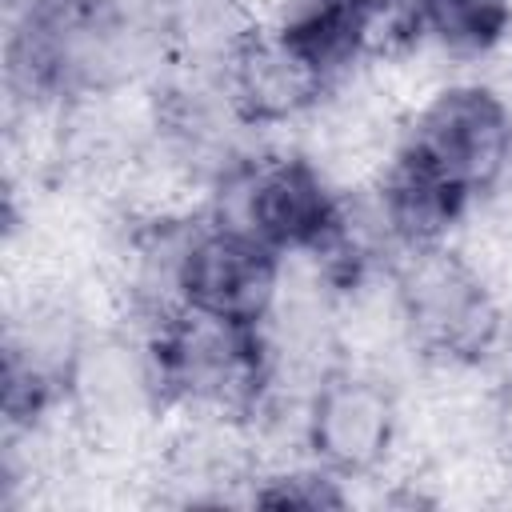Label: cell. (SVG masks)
<instances>
[{
	"instance_id": "cell-1",
	"label": "cell",
	"mask_w": 512,
	"mask_h": 512,
	"mask_svg": "<svg viewBox=\"0 0 512 512\" xmlns=\"http://www.w3.org/2000/svg\"><path fill=\"white\" fill-rule=\"evenodd\" d=\"M508 148H512V116L504 100L492 96L488 88L460 84L440 92L420 112L404 156L468 200L504 172Z\"/></svg>"
},
{
	"instance_id": "cell-9",
	"label": "cell",
	"mask_w": 512,
	"mask_h": 512,
	"mask_svg": "<svg viewBox=\"0 0 512 512\" xmlns=\"http://www.w3.org/2000/svg\"><path fill=\"white\" fill-rule=\"evenodd\" d=\"M416 16L452 48H488L512 20V0H416Z\"/></svg>"
},
{
	"instance_id": "cell-7",
	"label": "cell",
	"mask_w": 512,
	"mask_h": 512,
	"mask_svg": "<svg viewBox=\"0 0 512 512\" xmlns=\"http://www.w3.org/2000/svg\"><path fill=\"white\" fill-rule=\"evenodd\" d=\"M384 16L372 0H308L280 36L324 76L348 68L368 44L372 20Z\"/></svg>"
},
{
	"instance_id": "cell-3",
	"label": "cell",
	"mask_w": 512,
	"mask_h": 512,
	"mask_svg": "<svg viewBox=\"0 0 512 512\" xmlns=\"http://www.w3.org/2000/svg\"><path fill=\"white\" fill-rule=\"evenodd\" d=\"M280 260L268 240L240 228H212L196 236L176 268V288L188 308L256 328L276 296Z\"/></svg>"
},
{
	"instance_id": "cell-8",
	"label": "cell",
	"mask_w": 512,
	"mask_h": 512,
	"mask_svg": "<svg viewBox=\"0 0 512 512\" xmlns=\"http://www.w3.org/2000/svg\"><path fill=\"white\" fill-rule=\"evenodd\" d=\"M460 208H464L460 192H452L444 180H436L400 152V160L384 180V220L404 244L432 248L440 232L460 216Z\"/></svg>"
},
{
	"instance_id": "cell-6",
	"label": "cell",
	"mask_w": 512,
	"mask_h": 512,
	"mask_svg": "<svg viewBox=\"0 0 512 512\" xmlns=\"http://www.w3.org/2000/svg\"><path fill=\"white\" fill-rule=\"evenodd\" d=\"M324 72L312 68L284 36H248L232 52V92L248 120H288L316 104Z\"/></svg>"
},
{
	"instance_id": "cell-5",
	"label": "cell",
	"mask_w": 512,
	"mask_h": 512,
	"mask_svg": "<svg viewBox=\"0 0 512 512\" xmlns=\"http://www.w3.org/2000/svg\"><path fill=\"white\" fill-rule=\"evenodd\" d=\"M248 232L280 248H324L340 236V208L308 160H276L248 192Z\"/></svg>"
},
{
	"instance_id": "cell-4",
	"label": "cell",
	"mask_w": 512,
	"mask_h": 512,
	"mask_svg": "<svg viewBox=\"0 0 512 512\" xmlns=\"http://www.w3.org/2000/svg\"><path fill=\"white\" fill-rule=\"evenodd\" d=\"M308 440L336 472H368L392 444V400L376 380L332 372L312 400Z\"/></svg>"
},
{
	"instance_id": "cell-2",
	"label": "cell",
	"mask_w": 512,
	"mask_h": 512,
	"mask_svg": "<svg viewBox=\"0 0 512 512\" xmlns=\"http://www.w3.org/2000/svg\"><path fill=\"white\" fill-rule=\"evenodd\" d=\"M404 320L420 348L448 360H476L496 340L500 316L480 276L452 252L416 248L400 276Z\"/></svg>"
},
{
	"instance_id": "cell-10",
	"label": "cell",
	"mask_w": 512,
	"mask_h": 512,
	"mask_svg": "<svg viewBox=\"0 0 512 512\" xmlns=\"http://www.w3.org/2000/svg\"><path fill=\"white\" fill-rule=\"evenodd\" d=\"M256 500L260 504H272V508H340L344 504V496L336 492V484L328 476H316V472L280 476Z\"/></svg>"
}]
</instances>
